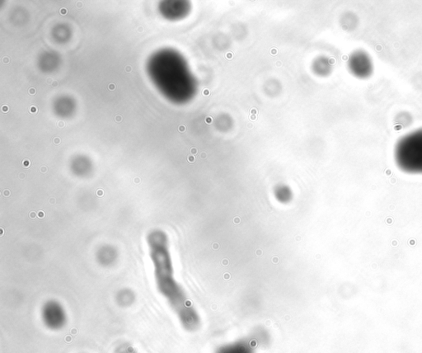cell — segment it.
<instances>
[{
  "mask_svg": "<svg viewBox=\"0 0 422 353\" xmlns=\"http://www.w3.org/2000/svg\"><path fill=\"white\" fill-rule=\"evenodd\" d=\"M53 85L54 86H57V83H56V82H54Z\"/></svg>",
  "mask_w": 422,
  "mask_h": 353,
  "instance_id": "7402d4cb",
  "label": "cell"
},
{
  "mask_svg": "<svg viewBox=\"0 0 422 353\" xmlns=\"http://www.w3.org/2000/svg\"><path fill=\"white\" fill-rule=\"evenodd\" d=\"M121 120H122V117H121V116H117V117H116V121H117V122L121 121Z\"/></svg>",
  "mask_w": 422,
  "mask_h": 353,
  "instance_id": "5bb4252c",
  "label": "cell"
},
{
  "mask_svg": "<svg viewBox=\"0 0 422 353\" xmlns=\"http://www.w3.org/2000/svg\"><path fill=\"white\" fill-rule=\"evenodd\" d=\"M394 157L403 172L422 174V129L408 133L397 141Z\"/></svg>",
  "mask_w": 422,
  "mask_h": 353,
  "instance_id": "6da1fadb",
  "label": "cell"
},
{
  "mask_svg": "<svg viewBox=\"0 0 422 353\" xmlns=\"http://www.w3.org/2000/svg\"><path fill=\"white\" fill-rule=\"evenodd\" d=\"M35 216H36V215H35V213H31V217H32H32H33V218H35Z\"/></svg>",
  "mask_w": 422,
  "mask_h": 353,
  "instance_id": "d6986e66",
  "label": "cell"
},
{
  "mask_svg": "<svg viewBox=\"0 0 422 353\" xmlns=\"http://www.w3.org/2000/svg\"><path fill=\"white\" fill-rule=\"evenodd\" d=\"M58 125H59V126H60V127H63V126H64V122H63V121H60V122H59V124H58Z\"/></svg>",
  "mask_w": 422,
  "mask_h": 353,
  "instance_id": "ac0fdd59",
  "label": "cell"
},
{
  "mask_svg": "<svg viewBox=\"0 0 422 353\" xmlns=\"http://www.w3.org/2000/svg\"><path fill=\"white\" fill-rule=\"evenodd\" d=\"M131 70L132 69L131 67H130V66H126V67H125V71H127V72H130V71H131Z\"/></svg>",
  "mask_w": 422,
  "mask_h": 353,
  "instance_id": "9a60e30c",
  "label": "cell"
},
{
  "mask_svg": "<svg viewBox=\"0 0 422 353\" xmlns=\"http://www.w3.org/2000/svg\"><path fill=\"white\" fill-rule=\"evenodd\" d=\"M215 353H255V347L253 340L242 338L234 343L224 345Z\"/></svg>",
  "mask_w": 422,
  "mask_h": 353,
  "instance_id": "277c9868",
  "label": "cell"
},
{
  "mask_svg": "<svg viewBox=\"0 0 422 353\" xmlns=\"http://www.w3.org/2000/svg\"><path fill=\"white\" fill-rule=\"evenodd\" d=\"M108 89L109 90H110V91H113V90H115V89H116V85H115V83H110V84H109L108 86Z\"/></svg>",
  "mask_w": 422,
  "mask_h": 353,
  "instance_id": "ba28073f",
  "label": "cell"
},
{
  "mask_svg": "<svg viewBox=\"0 0 422 353\" xmlns=\"http://www.w3.org/2000/svg\"><path fill=\"white\" fill-rule=\"evenodd\" d=\"M41 319L44 325L53 332L63 329L67 323L65 311L60 304L56 302L46 304L43 307Z\"/></svg>",
  "mask_w": 422,
  "mask_h": 353,
  "instance_id": "3957f363",
  "label": "cell"
},
{
  "mask_svg": "<svg viewBox=\"0 0 422 353\" xmlns=\"http://www.w3.org/2000/svg\"><path fill=\"white\" fill-rule=\"evenodd\" d=\"M47 83H49V84H53V80L51 79H48L47 80Z\"/></svg>",
  "mask_w": 422,
  "mask_h": 353,
  "instance_id": "e0dca14e",
  "label": "cell"
},
{
  "mask_svg": "<svg viewBox=\"0 0 422 353\" xmlns=\"http://www.w3.org/2000/svg\"><path fill=\"white\" fill-rule=\"evenodd\" d=\"M37 112H38V109H37V107H36V106H31V107H30V113H37Z\"/></svg>",
  "mask_w": 422,
  "mask_h": 353,
  "instance_id": "52a82bcc",
  "label": "cell"
},
{
  "mask_svg": "<svg viewBox=\"0 0 422 353\" xmlns=\"http://www.w3.org/2000/svg\"><path fill=\"white\" fill-rule=\"evenodd\" d=\"M2 111L4 113H8L9 111V106H2Z\"/></svg>",
  "mask_w": 422,
  "mask_h": 353,
  "instance_id": "30bf717a",
  "label": "cell"
},
{
  "mask_svg": "<svg viewBox=\"0 0 422 353\" xmlns=\"http://www.w3.org/2000/svg\"><path fill=\"white\" fill-rule=\"evenodd\" d=\"M24 167H29V165H30V161H29V160H24Z\"/></svg>",
  "mask_w": 422,
  "mask_h": 353,
  "instance_id": "8fae6325",
  "label": "cell"
},
{
  "mask_svg": "<svg viewBox=\"0 0 422 353\" xmlns=\"http://www.w3.org/2000/svg\"><path fill=\"white\" fill-rule=\"evenodd\" d=\"M3 61H4V63H5V64H8V63H9V58L7 57L4 58V60H3Z\"/></svg>",
  "mask_w": 422,
  "mask_h": 353,
  "instance_id": "4fadbf2b",
  "label": "cell"
},
{
  "mask_svg": "<svg viewBox=\"0 0 422 353\" xmlns=\"http://www.w3.org/2000/svg\"><path fill=\"white\" fill-rule=\"evenodd\" d=\"M179 129H180L181 131H183V130H184V127H183V126H180Z\"/></svg>",
  "mask_w": 422,
  "mask_h": 353,
  "instance_id": "ffe728a7",
  "label": "cell"
},
{
  "mask_svg": "<svg viewBox=\"0 0 422 353\" xmlns=\"http://www.w3.org/2000/svg\"><path fill=\"white\" fill-rule=\"evenodd\" d=\"M114 353H139L131 344L122 343L114 349Z\"/></svg>",
  "mask_w": 422,
  "mask_h": 353,
  "instance_id": "5b68a950",
  "label": "cell"
},
{
  "mask_svg": "<svg viewBox=\"0 0 422 353\" xmlns=\"http://www.w3.org/2000/svg\"><path fill=\"white\" fill-rule=\"evenodd\" d=\"M276 193L278 195L277 198H278L280 202H284H284H287V201L291 199V193L286 187H280L278 191L276 192Z\"/></svg>",
  "mask_w": 422,
  "mask_h": 353,
  "instance_id": "8992f818",
  "label": "cell"
},
{
  "mask_svg": "<svg viewBox=\"0 0 422 353\" xmlns=\"http://www.w3.org/2000/svg\"><path fill=\"white\" fill-rule=\"evenodd\" d=\"M67 13H68L67 9H64V8L60 9V13H61L62 15H65V14H67Z\"/></svg>",
  "mask_w": 422,
  "mask_h": 353,
  "instance_id": "9c48e42d",
  "label": "cell"
},
{
  "mask_svg": "<svg viewBox=\"0 0 422 353\" xmlns=\"http://www.w3.org/2000/svg\"><path fill=\"white\" fill-rule=\"evenodd\" d=\"M46 170H47V168H42V170H41V171H42V172H45Z\"/></svg>",
  "mask_w": 422,
  "mask_h": 353,
  "instance_id": "44dd1931",
  "label": "cell"
},
{
  "mask_svg": "<svg viewBox=\"0 0 422 353\" xmlns=\"http://www.w3.org/2000/svg\"><path fill=\"white\" fill-rule=\"evenodd\" d=\"M36 90H35V89H33V87H32V89H30V90H29V94H30L31 95H34V94H36Z\"/></svg>",
  "mask_w": 422,
  "mask_h": 353,
  "instance_id": "7c38bea8",
  "label": "cell"
},
{
  "mask_svg": "<svg viewBox=\"0 0 422 353\" xmlns=\"http://www.w3.org/2000/svg\"><path fill=\"white\" fill-rule=\"evenodd\" d=\"M54 142H55V144H60V140L59 138H55V140H54Z\"/></svg>",
  "mask_w": 422,
  "mask_h": 353,
  "instance_id": "2e32d148",
  "label": "cell"
},
{
  "mask_svg": "<svg viewBox=\"0 0 422 353\" xmlns=\"http://www.w3.org/2000/svg\"><path fill=\"white\" fill-rule=\"evenodd\" d=\"M348 67L350 73L358 79H368L373 75V60L369 54L363 50L353 52L349 57Z\"/></svg>",
  "mask_w": 422,
  "mask_h": 353,
  "instance_id": "7a4b0ae2",
  "label": "cell"
}]
</instances>
